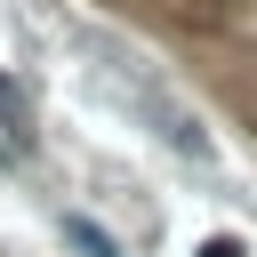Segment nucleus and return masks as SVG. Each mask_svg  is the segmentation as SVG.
Returning <instances> with one entry per match:
<instances>
[{
	"mask_svg": "<svg viewBox=\"0 0 257 257\" xmlns=\"http://www.w3.org/2000/svg\"><path fill=\"white\" fill-rule=\"evenodd\" d=\"M128 104L161 128V145H177V153H193V161H209V153H217V145H209V128H201V120H193L161 80H128Z\"/></svg>",
	"mask_w": 257,
	"mask_h": 257,
	"instance_id": "obj_1",
	"label": "nucleus"
},
{
	"mask_svg": "<svg viewBox=\"0 0 257 257\" xmlns=\"http://www.w3.org/2000/svg\"><path fill=\"white\" fill-rule=\"evenodd\" d=\"M0 128H8V145H32V88L16 72H0Z\"/></svg>",
	"mask_w": 257,
	"mask_h": 257,
	"instance_id": "obj_2",
	"label": "nucleus"
},
{
	"mask_svg": "<svg viewBox=\"0 0 257 257\" xmlns=\"http://www.w3.org/2000/svg\"><path fill=\"white\" fill-rule=\"evenodd\" d=\"M64 241H72V249H80V257H120V241H112V233H104V225H96V217H80V209H72V217H64Z\"/></svg>",
	"mask_w": 257,
	"mask_h": 257,
	"instance_id": "obj_3",
	"label": "nucleus"
},
{
	"mask_svg": "<svg viewBox=\"0 0 257 257\" xmlns=\"http://www.w3.org/2000/svg\"><path fill=\"white\" fill-rule=\"evenodd\" d=\"M201 257H241V241H233V233H209V241H201Z\"/></svg>",
	"mask_w": 257,
	"mask_h": 257,
	"instance_id": "obj_4",
	"label": "nucleus"
}]
</instances>
